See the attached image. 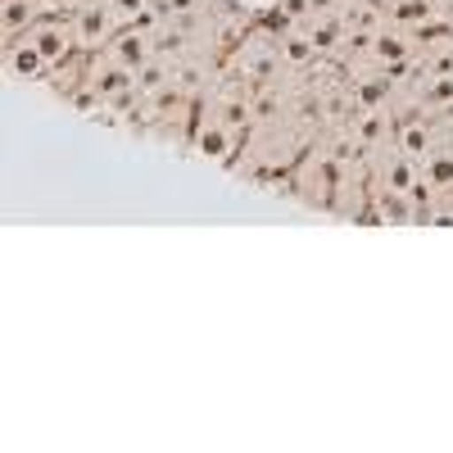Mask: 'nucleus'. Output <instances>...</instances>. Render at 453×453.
I'll use <instances>...</instances> for the list:
<instances>
[{"label":"nucleus","mask_w":453,"mask_h":453,"mask_svg":"<svg viewBox=\"0 0 453 453\" xmlns=\"http://www.w3.org/2000/svg\"><path fill=\"white\" fill-rule=\"evenodd\" d=\"M119 27H123L119 10L100 5V0H87V5L73 10V36H78V50H104Z\"/></svg>","instance_id":"nucleus-1"},{"label":"nucleus","mask_w":453,"mask_h":453,"mask_svg":"<svg viewBox=\"0 0 453 453\" xmlns=\"http://www.w3.org/2000/svg\"><path fill=\"white\" fill-rule=\"evenodd\" d=\"M23 46H32L36 55H42L46 68H55V64L68 59L73 46H78V36H73V23H64V19H42L32 32H23Z\"/></svg>","instance_id":"nucleus-2"},{"label":"nucleus","mask_w":453,"mask_h":453,"mask_svg":"<svg viewBox=\"0 0 453 453\" xmlns=\"http://www.w3.org/2000/svg\"><path fill=\"white\" fill-rule=\"evenodd\" d=\"M376 186H381V200L386 196H418L422 186V159L403 155V150H390L376 168Z\"/></svg>","instance_id":"nucleus-3"},{"label":"nucleus","mask_w":453,"mask_h":453,"mask_svg":"<svg viewBox=\"0 0 453 453\" xmlns=\"http://www.w3.org/2000/svg\"><path fill=\"white\" fill-rule=\"evenodd\" d=\"M113 59H119V64H127L132 73H141L150 59H155L159 50H155V32H150V27H141V23H132V27H119V32H113V42L104 46Z\"/></svg>","instance_id":"nucleus-4"},{"label":"nucleus","mask_w":453,"mask_h":453,"mask_svg":"<svg viewBox=\"0 0 453 453\" xmlns=\"http://www.w3.org/2000/svg\"><path fill=\"white\" fill-rule=\"evenodd\" d=\"M55 0H5L0 5V32H5V42H19L23 32H32L42 19H50Z\"/></svg>","instance_id":"nucleus-5"},{"label":"nucleus","mask_w":453,"mask_h":453,"mask_svg":"<svg viewBox=\"0 0 453 453\" xmlns=\"http://www.w3.org/2000/svg\"><path fill=\"white\" fill-rule=\"evenodd\" d=\"M236 141H241V132H232L226 123H204L200 132H196V155H204V159H213V164H226L236 155Z\"/></svg>","instance_id":"nucleus-6"},{"label":"nucleus","mask_w":453,"mask_h":453,"mask_svg":"<svg viewBox=\"0 0 453 453\" xmlns=\"http://www.w3.org/2000/svg\"><path fill=\"white\" fill-rule=\"evenodd\" d=\"M422 186L435 196H449L453 191V150L449 145H435L431 155L422 159Z\"/></svg>","instance_id":"nucleus-7"},{"label":"nucleus","mask_w":453,"mask_h":453,"mask_svg":"<svg viewBox=\"0 0 453 453\" xmlns=\"http://www.w3.org/2000/svg\"><path fill=\"white\" fill-rule=\"evenodd\" d=\"M395 141H399L403 155H412V159H426L431 150H435V127H431L426 119H412V123H403V127L395 132Z\"/></svg>","instance_id":"nucleus-8"},{"label":"nucleus","mask_w":453,"mask_h":453,"mask_svg":"<svg viewBox=\"0 0 453 453\" xmlns=\"http://www.w3.org/2000/svg\"><path fill=\"white\" fill-rule=\"evenodd\" d=\"M354 141H358V150L386 145V141H390V119H386V109H363L358 123H354Z\"/></svg>","instance_id":"nucleus-9"},{"label":"nucleus","mask_w":453,"mask_h":453,"mask_svg":"<svg viewBox=\"0 0 453 453\" xmlns=\"http://www.w3.org/2000/svg\"><path fill=\"white\" fill-rule=\"evenodd\" d=\"M277 50H281L286 64H313V55H322L304 23H299V27H286V32H281V42H277Z\"/></svg>","instance_id":"nucleus-10"},{"label":"nucleus","mask_w":453,"mask_h":453,"mask_svg":"<svg viewBox=\"0 0 453 453\" xmlns=\"http://www.w3.org/2000/svg\"><path fill=\"white\" fill-rule=\"evenodd\" d=\"M418 100H422V109H431V113L453 109V73H431V78L422 82V91H418Z\"/></svg>","instance_id":"nucleus-11"},{"label":"nucleus","mask_w":453,"mask_h":453,"mask_svg":"<svg viewBox=\"0 0 453 453\" xmlns=\"http://www.w3.org/2000/svg\"><path fill=\"white\" fill-rule=\"evenodd\" d=\"M241 55H245L241 64H245V73H250V78H254V82H268V78H273V73H277V68L286 64V59H281V50L273 55V50H268V46H263V42H254V46H245Z\"/></svg>","instance_id":"nucleus-12"},{"label":"nucleus","mask_w":453,"mask_h":453,"mask_svg":"<svg viewBox=\"0 0 453 453\" xmlns=\"http://www.w3.org/2000/svg\"><path fill=\"white\" fill-rule=\"evenodd\" d=\"M390 14H395V27L412 32V27H422V23L440 19V5H431V0H395Z\"/></svg>","instance_id":"nucleus-13"},{"label":"nucleus","mask_w":453,"mask_h":453,"mask_svg":"<svg viewBox=\"0 0 453 453\" xmlns=\"http://www.w3.org/2000/svg\"><path fill=\"white\" fill-rule=\"evenodd\" d=\"M218 123H226L232 132L254 127V104H245L241 96H226V100H218Z\"/></svg>","instance_id":"nucleus-14"},{"label":"nucleus","mask_w":453,"mask_h":453,"mask_svg":"<svg viewBox=\"0 0 453 453\" xmlns=\"http://www.w3.org/2000/svg\"><path fill=\"white\" fill-rule=\"evenodd\" d=\"M386 96H390V82L386 78H358V91H354V100H358V109H386Z\"/></svg>","instance_id":"nucleus-15"},{"label":"nucleus","mask_w":453,"mask_h":453,"mask_svg":"<svg viewBox=\"0 0 453 453\" xmlns=\"http://www.w3.org/2000/svg\"><path fill=\"white\" fill-rule=\"evenodd\" d=\"M196 10H200V0H159V14H168V19L196 14Z\"/></svg>","instance_id":"nucleus-16"},{"label":"nucleus","mask_w":453,"mask_h":453,"mask_svg":"<svg viewBox=\"0 0 453 453\" xmlns=\"http://www.w3.org/2000/svg\"><path fill=\"white\" fill-rule=\"evenodd\" d=\"M281 5H286V14H295V23H309V19H313L309 0H281Z\"/></svg>","instance_id":"nucleus-17"},{"label":"nucleus","mask_w":453,"mask_h":453,"mask_svg":"<svg viewBox=\"0 0 453 453\" xmlns=\"http://www.w3.org/2000/svg\"><path fill=\"white\" fill-rule=\"evenodd\" d=\"M309 5H313V14H340L345 0H309Z\"/></svg>","instance_id":"nucleus-18"},{"label":"nucleus","mask_w":453,"mask_h":453,"mask_svg":"<svg viewBox=\"0 0 453 453\" xmlns=\"http://www.w3.org/2000/svg\"><path fill=\"white\" fill-rule=\"evenodd\" d=\"M440 19L453 27V0H440Z\"/></svg>","instance_id":"nucleus-19"},{"label":"nucleus","mask_w":453,"mask_h":453,"mask_svg":"<svg viewBox=\"0 0 453 453\" xmlns=\"http://www.w3.org/2000/svg\"><path fill=\"white\" fill-rule=\"evenodd\" d=\"M241 5H250V10H268V5H277V0H241Z\"/></svg>","instance_id":"nucleus-20"},{"label":"nucleus","mask_w":453,"mask_h":453,"mask_svg":"<svg viewBox=\"0 0 453 453\" xmlns=\"http://www.w3.org/2000/svg\"><path fill=\"white\" fill-rule=\"evenodd\" d=\"M100 5H119V0H100Z\"/></svg>","instance_id":"nucleus-21"}]
</instances>
